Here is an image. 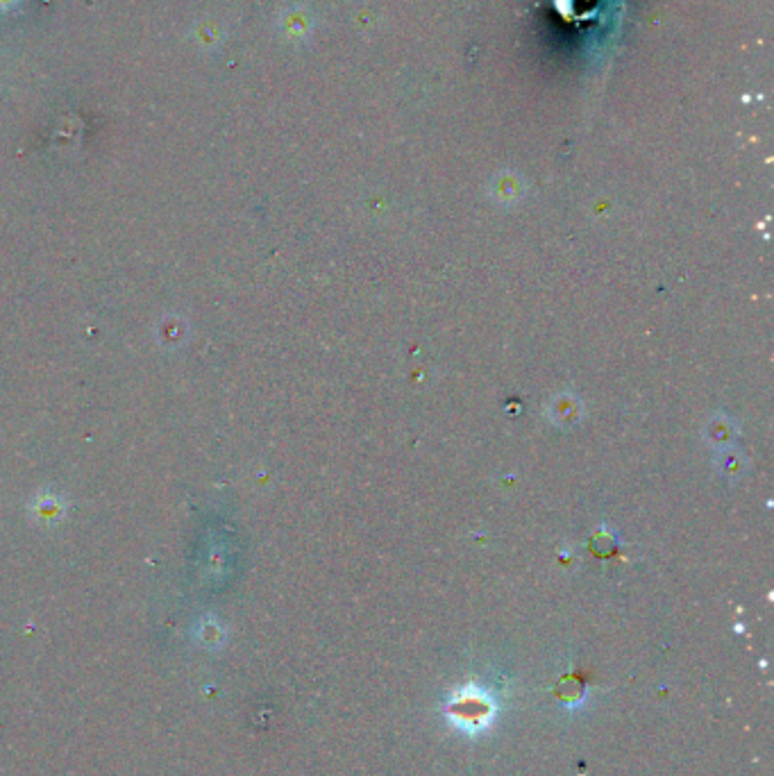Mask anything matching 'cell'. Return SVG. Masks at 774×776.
I'll return each mask as SVG.
<instances>
[{
  "label": "cell",
  "mask_w": 774,
  "mask_h": 776,
  "mask_svg": "<svg viewBox=\"0 0 774 776\" xmlns=\"http://www.w3.org/2000/svg\"><path fill=\"white\" fill-rule=\"evenodd\" d=\"M584 416V404L577 395L559 393L548 404V418L554 427H575Z\"/></svg>",
  "instance_id": "7a4b0ae2"
},
{
  "label": "cell",
  "mask_w": 774,
  "mask_h": 776,
  "mask_svg": "<svg viewBox=\"0 0 774 776\" xmlns=\"http://www.w3.org/2000/svg\"><path fill=\"white\" fill-rule=\"evenodd\" d=\"M704 438L715 450H727V447L734 445L736 423L729 416H725V413H715L704 427Z\"/></svg>",
  "instance_id": "3957f363"
},
{
  "label": "cell",
  "mask_w": 774,
  "mask_h": 776,
  "mask_svg": "<svg viewBox=\"0 0 774 776\" xmlns=\"http://www.w3.org/2000/svg\"><path fill=\"white\" fill-rule=\"evenodd\" d=\"M498 715V704L491 693L477 683H466L457 688L448 702V720L452 727L461 729L468 736L484 731Z\"/></svg>",
  "instance_id": "6da1fadb"
},
{
  "label": "cell",
  "mask_w": 774,
  "mask_h": 776,
  "mask_svg": "<svg viewBox=\"0 0 774 776\" xmlns=\"http://www.w3.org/2000/svg\"><path fill=\"white\" fill-rule=\"evenodd\" d=\"M715 468H718L722 477L740 479L747 472V459L740 452L727 447V450H718V461H715Z\"/></svg>",
  "instance_id": "277c9868"
}]
</instances>
